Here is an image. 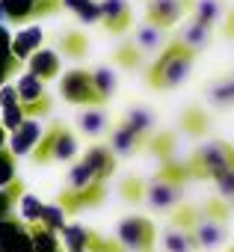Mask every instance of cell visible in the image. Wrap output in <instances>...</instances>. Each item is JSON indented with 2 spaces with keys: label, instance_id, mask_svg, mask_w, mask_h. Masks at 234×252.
<instances>
[{
  "label": "cell",
  "instance_id": "cell-9",
  "mask_svg": "<svg viewBox=\"0 0 234 252\" xmlns=\"http://www.w3.org/2000/svg\"><path fill=\"white\" fill-rule=\"evenodd\" d=\"M104 196H107V181H92L89 187H80V190H68L65 187L57 202L62 205V211L68 217H74V214H80L86 208H98L104 202Z\"/></svg>",
  "mask_w": 234,
  "mask_h": 252
},
{
  "label": "cell",
  "instance_id": "cell-21",
  "mask_svg": "<svg viewBox=\"0 0 234 252\" xmlns=\"http://www.w3.org/2000/svg\"><path fill=\"white\" fill-rule=\"evenodd\" d=\"M190 18L207 27H216L225 18V3L222 0H193L190 3Z\"/></svg>",
  "mask_w": 234,
  "mask_h": 252
},
{
  "label": "cell",
  "instance_id": "cell-30",
  "mask_svg": "<svg viewBox=\"0 0 234 252\" xmlns=\"http://www.w3.org/2000/svg\"><path fill=\"white\" fill-rule=\"evenodd\" d=\"M27 119V113H24V107H21V101H9V104H0V122H3V131H15L18 125Z\"/></svg>",
  "mask_w": 234,
  "mask_h": 252
},
{
  "label": "cell",
  "instance_id": "cell-12",
  "mask_svg": "<svg viewBox=\"0 0 234 252\" xmlns=\"http://www.w3.org/2000/svg\"><path fill=\"white\" fill-rule=\"evenodd\" d=\"M116 122H122L128 131H134V134L146 143V149H148V140L157 134V116H154L148 107H131V110H125Z\"/></svg>",
  "mask_w": 234,
  "mask_h": 252
},
{
  "label": "cell",
  "instance_id": "cell-26",
  "mask_svg": "<svg viewBox=\"0 0 234 252\" xmlns=\"http://www.w3.org/2000/svg\"><path fill=\"white\" fill-rule=\"evenodd\" d=\"M207 101L213 107H234V74L216 80L210 89H207Z\"/></svg>",
  "mask_w": 234,
  "mask_h": 252
},
{
  "label": "cell",
  "instance_id": "cell-39",
  "mask_svg": "<svg viewBox=\"0 0 234 252\" xmlns=\"http://www.w3.org/2000/svg\"><path fill=\"white\" fill-rule=\"evenodd\" d=\"M225 252H234V246H231V249H225Z\"/></svg>",
  "mask_w": 234,
  "mask_h": 252
},
{
  "label": "cell",
  "instance_id": "cell-14",
  "mask_svg": "<svg viewBox=\"0 0 234 252\" xmlns=\"http://www.w3.org/2000/svg\"><path fill=\"white\" fill-rule=\"evenodd\" d=\"M107 146L113 149L116 158H134V155L146 152V143H143L134 131H128L122 122H116L113 128L107 131Z\"/></svg>",
  "mask_w": 234,
  "mask_h": 252
},
{
  "label": "cell",
  "instance_id": "cell-4",
  "mask_svg": "<svg viewBox=\"0 0 234 252\" xmlns=\"http://www.w3.org/2000/svg\"><path fill=\"white\" fill-rule=\"evenodd\" d=\"M231 152H234L231 143H225V140H207L199 149H193V155L187 158V166H190V172H193L196 181H213L228 166Z\"/></svg>",
  "mask_w": 234,
  "mask_h": 252
},
{
  "label": "cell",
  "instance_id": "cell-16",
  "mask_svg": "<svg viewBox=\"0 0 234 252\" xmlns=\"http://www.w3.org/2000/svg\"><path fill=\"white\" fill-rule=\"evenodd\" d=\"M137 48H140V54L143 57H157L172 39H169V30H160V27H154V24H143V27H137V33H134V39H131Z\"/></svg>",
  "mask_w": 234,
  "mask_h": 252
},
{
  "label": "cell",
  "instance_id": "cell-11",
  "mask_svg": "<svg viewBox=\"0 0 234 252\" xmlns=\"http://www.w3.org/2000/svg\"><path fill=\"white\" fill-rule=\"evenodd\" d=\"M101 27L113 36H125L134 27V9L128 0H101Z\"/></svg>",
  "mask_w": 234,
  "mask_h": 252
},
{
  "label": "cell",
  "instance_id": "cell-25",
  "mask_svg": "<svg viewBox=\"0 0 234 252\" xmlns=\"http://www.w3.org/2000/svg\"><path fill=\"white\" fill-rule=\"evenodd\" d=\"M146 152L154 155L160 163L172 160V158H175V134H172V131H160V134H154V137L148 140V149H146Z\"/></svg>",
  "mask_w": 234,
  "mask_h": 252
},
{
  "label": "cell",
  "instance_id": "cell-27",
  "mask_svg": "<svg viewBox=\"0 0 234 252\" xmlns=\"http://www.w3.org/2000/svg\"><path fill=\"white\" fill-rule=\"evenodd\" d=\"M181 128H184V134H190V137H205V134H207V113H205L202 107L184 110Z\"/></svg>",
  "mask_w": 234,
  "mask_h": 252
},
{
  "label": "cell",
  "instance_id": "cell-31",
  "mask_svg": "<svg viewBox=\"0 0 234 252\" xmlns=\"http://www.w3.org/2000/svg\"><path fill=\"white\" fill-rule=\"evenodd\" d=\"M113 60L119 63L122 68H140V65L146 63V57L140 54V48H137V45H134L131 39H128V42H125V45H122L119 51H116V57H113Z\"/></svg>",
  "mask_w": 234,
  "mask_h": 252
},
{
  "label": "cell",
  "instance_id": "cell-13",
  "mask_svg": "<svg viewBox=\"0 0 234 252\" xmlns=\"http://www.w3.org/2000/svg\"><path fill=\"white\" fill-rule=\"evenodd\" d=\"M42 125H39V119H24L18 128L9 134V152L15 155V158H21V155H33V149L39 146V140H42Z\"/></svg>",
  "mask_w": 234,
  "mask_h": 252
},
{
  "label": "cell",
  "instance_id": "cell-3",
  "mask_svg": "<svg viewBox=\"0 0 234 252\" xmlns=\"http://www.w3.org/2000/svg\"><path fill=\"white\" fill-rule=\"evenodd\" d=\"M231 211H234V208H231L225 199H219V196H213V199H207V202L199 205V220H196V228H193L199 249L213 252V249H219V246L228 240V220H231Z\"/></svg>",
  "mask_w": 234,
  "mask_h": 252
},
{
  "label": "cell",
  "instance_id": "cell-15",
  "mask_svg": "<svg viewBox=\"0 0 234 252\" xmlns=\"http://www.w3.org/2000/svg\"><path fill=\"white\" fill-rule=\"evenodd\" d=\"M80 160L92 169V175H95L98 181H107V178L116 172V166H119V158L113 155L110 146H89Z\"/></svg>",
  "mask_w": 234,
  "mask_h": 252
},
{
  "label": "cell",
  "instance_id": "cell-6",
  "mask_svg": "<svg viewBox=\"0 0 234 252\" xmlns=\"http://www.w3.org/2000/svg\"><path fill=\"white\" fill-rule=\"evenodd\" d=\"M59 95L68 101V104H77V107H104L98 92H95V80H92V71L89 68H71L59 77Z\"/></svg>",
  "mask_w": 234,
  "mask_h": 252
},
{
  "label": "cell",
  "instance_id": "cell-34",
  "mask_svg": "<svg viewBox=\"0 0 234 252\" xmlns=\"http://www.w3.org/2000/svg\"><path fill=\"white\" fill-rule=\"evenodd\" d=\"M42 211H45V205H42L33 193H24V196H21V220L39 225V222H42Z\"/></svg>",
  "mask_w": 234,
  "mask_h": 252
},
{
  "label": "cell",
  "instance_id": "cell-10",
  "mask_svg": "<svg viewBox=\"0 0 234 252\" xmlns=\"http://www.w3.org/2000/svg\"><path fill=\"white\" fill-rule=\"evenodd\" d=\"M190 3H193V0H148L146 21L154 24V27H160V30H172L190 12Z\"/></svg>",
  "mask_w": 234,
  "mask_h": 252
},
{
  "label": "cell",
  "instance_id": "cell-35",
  "mask_svg": "<svg viewBox=\"0 0 234 252\" xmlns=\"http://www.w3.org/2000/svg\"><path fill=\"white\" fill-rule=\"evenodd\" d=\"M86 48H89V42H86L83 33H68V36L62 39V51H65V57H83Z\"/></svg>",
  "mask_w": 234,
  "mask_h": 252
},
{
  "label": "cell",
  "instance_id": "cell-1",
  "mask_svg": "<svg viewBox=\"0 0 234 252\" xmlns=\"http://www.w3.org/2000/svg\"><path fill=\"white\" fill-rule=\"evenodd\" d=\"M193 172L187 166V158H172L166 163H160V169L148 178L146 184V202L151 211L157 214H172L181 202H184V193L187 187L193 184Z\"/></svg>",
  "mask_w": 234,
  "mask_h": 252
},
{
  "label": "cell",
  "instance_id": "cell-5",
  "mask_svg": "<svg viewBox=\"0 0 234 252\" xmlns=\"http://www.w3.org/2000/svg\"><path fill=\"white\" fill-rule=\"evenodd\" d=\"M77 155V137L65 125H51L42 134L39 146L33 149V163H54V160H71Z\"/></svg>",
  "mask_w": 234,
  "mask_h": 252
},
{
  "label": "cell",
  "instance_id": "cell-37",
  "mask_svg": "<svg viewBox=\"0 0 234 252\" xmlns=\"http://www.w3.org/2000/svg\"><path fill=\"white\" fill-rule=\"evenodd\" d=\"M59 3H62L65 9H71V12H77L80 6H86V3H89V0H59Z\"/></svg>",
  "mask_w": 234,
  "mask_h": 252
},
{
  "label": "cell",
  "instance_id": "cell-22",
  "mask_svg": "<svg viewBox=\"0 0 234 252\" xmlns=\"http://www.w3.org/2000/svg\"><path fill=\"white\" fill-rule=\"evenodd\" d=\"M163 249L166 252H199V243H196L193 231L166 222V228H163Z\"/></svg>",
  "mask_w": 234,
  "mask_h": 252
},
{
  "label": "cell",
  "instance_id": "cell-7",
  "mask_svg": "<svg viewBox=\"0 0 234 252\" xmlns=\"http://www.w3.org/2000/svg\"><path fill=\"white\" fill-rule=\"evenodd\" d=\"M116 237L128 252H151L157 243V225L148 217H125L116 228Z\"/></svg>",
  "mask_w": 234,
  "mask_h": 252
},
{
  "label": "cell",
  "instance_id": "cell-19",
  "mask_svg": "<svg viewBox=\"0 0 234 252\" xmlns=\"http://www.w3.org/2000/svg\"><path fill=\"white\" fill-rule=\"evenodd\" d=\"M42 42H45L42 27H24V30H18V33H15V39H12V45H9L12 60H18V63L30 60V57L42 48Z\"/></svg>",
  "mask_w": 234,
  "mask_h": 252
},
{
  "label": "cell",
  "instance_id": "cell-38",
  "mask_svg": "<svg viewBox=\"0 0 234 252\" xmlns=\"http://www.w3.org/2000/svg\"><path fill=\"white\" fill-rule=\"evenodd\" d=\"M225 36H231V39H234V12L225 18Z\"/></svg>",
  "mask_w": 234,
  "mask_h": 252
},
{
  "label": "cell",
  "instance_id": "cell-29",
  "mask_svg": "<svg viewBox=\"0 0 234 252\" xmlns=\"http://www.w3.org/2000/svg\"><path fill=\"white\" fill-rule=\"evenodd\" d=\"M146 178H140V175H128L125 181H122V187H119V193L125 196V202H131V205H140V202H146Z\"/></svg>",
  "mask_w": 234,
  "mask_h": 252
},
{
  "label": "cell",
  "instance_id": "cell-23",
  "mask_svg": "<svg viewBox=\"0 0 234 252\" xmlns=\"http://www.w3.org/2000/svg\"><path fill=\"white\" fill-rule=\"evenodd\" d=\"M92 80H95V92H98L101 104H107V101L116 95V89H119V77H116V71L107 68V65L92 68Z\"/></svg>",
  "mask_w": 234,
  "mask_h": 252
},
{
  "label": "cell",
  "instance_id": "cell-8",
  "mask_svg": "<svg viewBox=\"0 0 234 252\" xmlns=\"http://www.w3.org/2000/svg\"><path fill=\"white\" fill-rule=\"evenodd\" d=\"M15 89H18V101L27 113V119H39L51 110V98H48V89H45V80L36 77L33 71H24L18 80H15Z\"/></svg>",
  "mask_w": 234,
  "mask_h": 252
},
{
  "label": "cell",
  "instance_id": "cell-36",
  "mask_svg": "<svg viewBox=\"0 0 234 252\" xmlns=\"http://www.w3.org/2000/svg\"><path fill=\"white\" fill-rule=\"evenodd\" d=\"M74 15L80 18V24H101V0H89V3L80 6Z\"/></svg>",
  "mask_w": 234,
  "mask_h": 252
},
{
  "label": "cell",
  "instance_id": "cell-24",
  "mask_svg": "<svg viewBox=\"0 0 234 252\" xmlns=\"http://www.w3.org/2000/svg\"><path fill=\"white\" fill-rule=\"evenodd\" d=\"M89 237H92V228H86L80 222H71L62 228V243L68 252H89Z\"/></svg>",
  "mask_w": 234,
  "mask_h": 252
},
{
  "label": "cell",
  "instance_id": "cell-28",
  "mask_svg": "<svg viewBox=\"0 0 234 252\" xmlns=\"http://www.w3.org/2000/svg\"><path fill=\"white\" fill-rule=\"evenodd\" d=\"M213 187H216V193H219V199H225L231 208H234V152H231V160H228V166L213 178Z\"/></svg>",
  "mask_w": 234,
  "mask_h": 252
},
{
  "label": "cell",
  "instance_id": "cell-2",
  "mask_svg": "<svg viewBox=\"0 0 234 252\" xmlns=\"http://www.w3.org/2000/svg\"><path fill=\"white\" fill-rule=\"evenodd\" d=\"M196 57H199L196 51H190L187 45H181L178 39H172V42L154 57V63L148 65V71H146L148 86L157 89V92L178 89V86L190 77V71H193V65H196Z\"/></svg>",
  "mask_w": 234,
  "mask_h": 252
},
{
  "label": "cell",
  "instance_id": "cell-32",
  "mask_svg": "<svg viewBox=\"0 0 234 252\" xmlns=\"http://www.w3.org/2000/svg\"><path fill=\"white\" fill-rule=\"evenodd\" d=\"M65 211H62V205L57 202V205H45V211H42V222L39 225H45L48 231H62L68 222H65Z\"/></svg>",
  "mask_w": 234,
  "mask_h": 252
},
{
  "label": "cell",
  "instance_id": "cell-18",
  "mask_svg": "<svg viewBox=\"0 0 234 252\" xmlns=\"http://www.w3.org/2000/svg\"><path fill=\"white\" fill-rule=\"evenodd\" d=\"M175 39H178L181 45H187L190 51L202 54V51L210 45V39H213V27H207V24H199V21L187 18V21H184V27L175 33Z\"/></svg>",
  "mask_w": 234,
  "mask_h": 252
},
{
  "label": "cell",
  "instance_id": "cell-33",
  "mask_svg": "<svg viewBox=\"0 0 234 252\" xmlns=\"http://www.w3.org/2000/svg\"><path fill=\"white\" fill-rule=\"evenodd\" d=\"M92 181H98L95 175H92V169L83 163V160H77L74 166H71V172H68V190H80V187H89Z\"/></svg>",
  "mask_w": 234,
  "mask_h": 252
},
{
  "label": "cell",
  "instance_id": "cell-17",
  "mask_svg": "<svg viewBox=\"0 0 234 252\" xmlns=\"http://www.w3.org/2000/svg\"><path fill=\"white\" fill-rule=\"evenodd\" d=\"M27 71H33V74L42 77L45 83L54 80V77H59V71H62V57H59V51H54V48H39V51L27 60Z\"/></svg>",
  "mask_w": 234,
  "mask_h": 252
},
{
  "label": "cell",
  "instance_id": "cell-20",
  "mask_svg": "<svg viewBox=\"0 0 234 252\" xmlns=\"http://www.w3.org/2000/svg\"><path fill=\"white\" fill-rule=\"evenodd\" d=\"M77 128H80V134H86V137H101V134L110 131V116H107L104 107H86V110L77 116Z\"/></svg>",
  "mask_w": 234,
  "mask_h": 252
}]
</instances>
